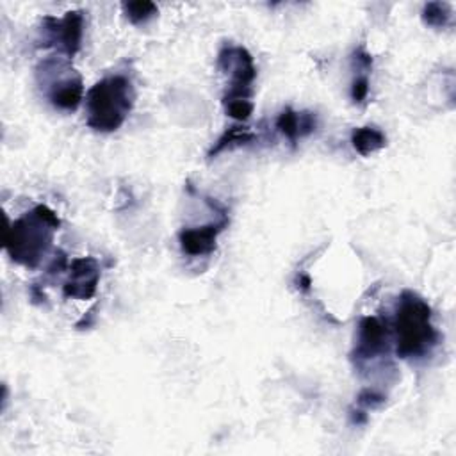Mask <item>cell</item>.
Listing matches in <instances>:
<instances>
[{"label":"cell","mask_w":456,"mask_h":456,"mask_svg":"<svg viewBox=\"0 0 456 456\" xmlns=\"http://www.w3.org/2000/svg\"><path fill=\"white\" fill-rule=\"evenodd\" d=\"M59 226L61 219L52 208L36 205L30 212L9 224L4 237V248L11 260L34 269L48 253Z\"/></svg>","instance_id":"obj_1"},{"label":"cell","mask_w":456,"mask_h":456,"mask_svg":"<svg viewBox=\"0 0 456 456\" xmlns=\"http://www.w3.org/2000/svg\"><path fill=\"white\" fill-rule=\"evenodd\" d=\"M395 353L403 360H417L431 353L438 331L431 322V306L415 292L403 290L394 317Z\"/></svg>","instance_id":"obj_2"},{"label":"cell","mask_w":456,"mask_h":456,"mask_svg":"<svg viewBox=\"0 0 456 456\" xmlns=\"http://www.w3.org/2000/svg\"><path fill=\"white\" fill-rule=\"evenodd\" d=\"M135 91L125 75H110L98 80L86 96L87 125L96 132H114L128 118Z\"/></svg>","instance_id":"obj_3"},{"label":"cell","mask_w":456,"mask_h":456,"mask_svg":"<svg viewBox=\"0 0 456 456\" xmlns=\"http://www.w3.org/2000/svg\"><path fill=\"white\" fill-rule=\"evenodd\" d=\"M217 66L230 73V89L224 100H249L251 84L256 77V66L244 46H223L217 53Z\"/></svg>","instance_id":"obj_4"},{"label":"cell","mask_w":456,"mask_h":456,"mask_svg":"<svg viewBox=\"0 0 456 456\" xmlns=\"http://www.w3.org/2000/svg\"><path fill=\"white\" fill-rule=\"evenodd\" d=\"M45 39L43 46L55 45L66 57H73L80 50L82 34H84V16L82 11H69L64 18L57 20L53 16H46L43 20Z\"/></svg>","instance_id":"obj_5"},{"label":"cell","mask_w":456,"mask_h":456,"mask_svg":"<svg viewBox=\"0 0 456 456\" xmlns=\"http://www.w3.org/2000/svg\"><path fill=\"white\" fill-rule=\"evenodd\" d=\"M388 349V328L376 315L362 317L358 324V338L351 358L360 365L374 360Z\"/></svg>","instance_id":"obj_6"},{"label":"cell","mask_w":456,"mask_h":456,"mask_svg":"<svg viewBox=\"0 0 456 456\" xmlns=\"http://www.w3.org/2000/svg\"><path fill=\"white\" fill-rule=\"evenodd\" d=\"M100 281V267L96 258L80 256L75 258L69 265V278L62 285L64 297L73 299H89L96 294Z\"/></svg>","instance_id":"obj_7"},{"label":"cell","mask_w":456,"mask_h":456,"mask_svg":"<svg viewBox=\"0 0 456 456\" xmlns=\"http://www.w3.org/2000/svg\"><path fill=\"white\" fill-rule=\"evenodd\" d=\"M228 217H221L216 223H208L205 226L196 228H182L178 233L180 248L189 256L210 255L216 249L217 235L226 228Z\"/></svg>","instance_id":"obj_8"},{"label":"cell","mask_w":456,"mask_h":456,"mask_svg":"<svg viewBox=\"0 0 456 456\" xmlns=\"http://www.w3.org/2000/svg\"><path fill=\"white\" fill-rule=\"evenodd\" d=\"M276 130L290 142H297L301 137L310 135L317 128V116L314 112H297L292 107H285L276 118Z\"/></svg>","instance_id":"obj_9"},{"label":"cell","mask_w":456,"mask_h":456,"mask_svg":"<svg viewBox=\"0 0 456 456\" xmlns=\"http://www.w3.org/2000/svg\"><path fill=\"white\" fill-rule=\"evenodd\" d=\"M84 96L82 78L75 73L68 77H59L50 84L48 100L55 109L61 110H75Z\"/></svg>","instance_id":"obj_10"},{"label":"cell","mask_w":456,"mask_h":456,"mask_svg":"<svg viewBox=\"0 0 456 456\" xmlns=\"http://www.w3.org/2000/svg\"><path fill=\"white\" fill-rule=\"evenodd\" d=\"M351 146L354 148L356 153H360L362 157H367L383 150L387 146V137L376 126H370V125L358 126L351 132Z\"/></svg>","instance_id":"obj_11"},{"label":"cell","mask_w":456,"mask_h":456,"mask_svg":"<svg viewBox=\"0 0 456 456\" xmlns=\"http://www.w3.org/2000/svg\"><path fill=\"white\" fill-rule=\"evenodd\" d=\"M256 139V134L246 126H230L228 130H224L221 134V137L212 144V148L208 150L207 157L208 159H214L217 157L219 153L226 151V150H232L235 146H242V144H249Z\"/></svg>","instance_id":"obj_12"},{"label":"cell","mask_w":456,"mask_h":456,"mask_svg":"<svg viewBox=\"0 0 456 456\" xmlns=\"http://www.w3.org/2000/svg\"><path fill=\"white\" fill-rule=\"evenodd\" d=\"M422 21L433 28H444L451 21V7L445 2H428L422 9Z\"/></svg>","instance_id":"obj_13"},{"label":"cell","mask_w":456,"mask_h":456,"mask_svg":"<svg viewBox=\"0 0 456 456\" xmlns=\"http://www.w3.org/2000/svg\"><path fill=\"white\" fill-rule=\"evenodd\" d=\"M121 7H123V12L128 18V21L134 25H142L148 20H151L153 16H157V12H159L157 5L153 2H146V0L125 2Z\"/></svg>","instance_id":"obj_14"},{"label":"cell","mask_w":456,"mask_h":456,"mask_svg":"<svg viewBox=\"0 0 456 456\" xmlns=\"http://www.w3.org/2000/svg\"><path fill=\"white\" fill-rule=\"evenodd\" d=\"M387 395L376 388H363L358 395H356V406L369 411V410H376L381 404H385Z\"/></svg>","instance_id":"obj_15"},{"label":"cell","mask_w":456,"mask_h":456,"mask_svg":"<svg viewBox=\"0 0 456 456\" xmlns=\"http://www.w3.org/2000/svg\"><path fill=\"white\" fill-rule=\"evenodd\" d=\"M226 114L237 121H246L253 112L251 100H223Z\"/></svg>","instance_id":"obj_16"},{"label":"cell","mask_w":456,"mask_h":456,"mask_svg":"<svg viewBox=\"0 0 456 456\" xmlns=\"http://www.w3.org/2000/svg\"><path fill=\"white\" fill-rule=\"evenodd\" d=\"M369 94V77L358 75L351 84V100L354 103H362Z\"/></svg>","instance_id":"obj_17"},{"label":"cell","mask_w":456,"mask_h":456,"mask_svg":"<svg viewBox=\"0 0 456 456\" xmlns=\"http://www.w3.org/2000/svg\"><path fill=\"white\" fill-rule=\"evenodd\" d=\"M349 417H351V422L353 424H356V426H362V424H365L367 422V411L365 410H362V408H353L351 410V413H349Z\"/></svg>","instance_id":"obj_18"},{"label":"cell","mask_w":456,"mask_h":456,"mask_svg":"<svg viewBox=\"0 0 456 456\" xmlns=\"http://www.w3.org/2000/svg\"><path fill=\"white\" fill-rule=\"evenodd\" d=\"M297 283H299V285H297L299 289H303V290H308V287H310V283H312V281H310V276H306V274H299V278H297Z\"/></svg>","instance_id":"obj_19"}]
</instances>
